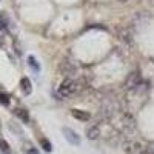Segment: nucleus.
I'll list each match as a JSON object with an SVG mask.
<instances>
[{"label":"nucleus","mask_w":154,"mask_h":154,"mask_svg":"<svg viewBox=\"0 0 154 154\" xmlns=\"http://www.w3.org/2000/svg\"><path fill=\"white\" fill-rule=\"evenodd\" d=\"M75 91H77V82H74L72 79H65L59 85V89H57L60 97H71Z\"/></svg>","instance_id":"obj_1"},{"label":"nucleus","mask_w":154,"mask_h":154,"mask_svg":"<svg viewBox=\"0 0 154 154\" xmlns=\"http://www.w3.org/2000/svg\"><path fill=\"white\" fill-rule=\"evenodd\" d=\"M139 83H140V74L137 71L130 72V74H128V77L125 79V88L126 89H134V88L139 86Z\"/></svg>","instance_id":"obj_2"},{"label":"nucleus","mask_w":154,"mask_h":154,"mask_svg":"<svg viewBox=\"0 0 154 154\" xmlns=\"http://www.w3.org/2000/svg\"><path fill=\"white\" fill-rule=\"evenodd\" d=\"M62 133H63L65 139L68 140L71 145H79V143H80V137H79V134H77L74 130H71V128H68V126L62 128Z\"/></svg>","instance_id":"obj_3"},{"label":"nucleus","mask_w":154,"mask_h":154,"mask_svg":"<svg viewBox=\"0 0 154 154\" xmlns=\"http://www.w3.org/2000/svg\"><path fill=\"white\" fill-rule=\"evenodd\" d=\"M59 69H60V72H62L63 75H72V74L75 72V65H74L72 62H69V60H63V62L60 63Z\"/></svg>","instance_id":"obj_4"},{"label":"nucleus","mask_w":154,"mask_h":154,"mask_svg":"<svg viewBox=\"0 0 154 154\" xmlns=\"http://www.w3.org/2000/svg\"><path fill=\"white\" fill-rule=\"evenodd\" d=\"M119 38L122 42H125V43H128V45H131V42H133V32H131V29L130 28H120L119 29Z\"/></svg>","instance_id":"obj_5"},{"label":"nucleus","mask_w":154,"mask_h":154,"mask_svg":"<svg viewBox=\"0 0 154 154\" xmlns=\"http://www.w3.org/2000/svg\"><path fill=\"white\" fill-rule=\"evenodd\" d=\"M20 89L25 96H29L32 93V83L28 77H22L20 79Z\"/></svg>","instance_id":"obj_6"},{"label":"nucleus","mask_w":154,"mask_h":154,"mask_svg":"<svg viewBox=\"0 0 154 154\" xmlns=\"http://www.w3.org/2000/svg\"><path fill=\"white\" fill-rule=\"evenodd\" d=\"M99 136H100L99 125H91L89 128H86V137L89 140H96V139H99Z\"/></svg>","instance_id":"obj_7"},{"label":"nucleus","mask_w":154,"mask_h":154,"mask_svg":"<svg viewBox=\"0 0 154 154\" xmlns=\"http://www.w3.org/2000/svg\"><path fill=\"white\" fill-rule=\"evenodd\" d=\"M71 114H72V117L77 119V120H82V122L89 120V114H88L86 111H82V109H72Z\"/></svg>","instance_id":"obj_8"},{"label":"nucleus","mask_w":154,"mask_h":154,"mask_svg":"<svg viewBox=\"0 0 154 154\" xmlns=\"http://www.w3.org/2000/svg\"><path fill=\"white\" fill-rule=\"evenodd\" d=\"M14 114L17 116V117L23 122V123H29V114L26 109H23V108H17L14 109Z\"/></svg>","instance_id":"obj_9"},{"label":"nucleus","mask_w":154,"mask_h":154,"mask_svg":"<svg viewBox=\"0 0 154 154\" xmlns=\"http://www.w3.org/2000/svg\"><path fill=\"white\" fill-rule=\"evenodd\" d=\"M28 65H29V68H31L34 72H38V71H40V65L37 63V60H35L34 56H29V57H28Z\"/></svg>","instance_id":"obj_10"},{"label":"nucleus","mask_w":154,"mask_h":154,"mask_svg":"<svg viewBox=\"0 0 154 154\" xmlns=\"http://www.w3.org/2000/svg\"><path fill=\"white\" fill-rule=\"evenodd\" d=\"M122 122H123V126H130V130H134V126H136V125H134V119L131 117L130 114H125Z\"/></svg>","instance_id":"obj_11"},{"label":"nucleus","mask_w":154,"mask_h":154,"mask_svg":"<svg viewBox=\"0 0 154 154\" xmlns=\"http://www.w3.org/2000/svg\"><path fill=\"white\" fill-rule=\"evenodd\" d=\"M0 149H2L5 154H11V149H9V145L8 142L3 139V137H0Z\"/></svg>","instance_id":"obj_12"},{"label":"nucleus","mask_w":154,"mask_h":154,"mask_svg":"<svg viewBox=\"0 0 154 154\" xmlns=\"http://www.w3.org/2000/svg\"><path fill=\"white\" fill-rule=\"evenodd\" d=\"M40 145L46 152H51V149H53V145H51V142L48 139H40Z\"/></svg>","instance_id":"obj_13"},{"label":"nucleus","mask_w":154,"mask_h":154,"mask_svg":"<svg viewBox=\"0 0 154 154\" xmlns=\"http://www.w3.org/2000/svg\"><path fill=\"white\" fill-rule=\"evenodd\" d=\"M0 103L2 105H9V99H8V96L6 94H3V93H0Z\"/></svg>","instance_id":"obj_14"},{"label":"nucleus","mask_w":154,"mask_h":154,"mask_svg":"<svg viewBox=\"0 0 154 154\" xmlns=\"http://www.w3.org/2000/svg\"><path fill=\"white\" fill-rule=\"evenodd\" d=\"M6 23H8L6 17H5V16H0V29H2V31L6 29Z\"/></svg>","instance_id":"obj_15"},{"label":"nucleus","mask_w":154,"mask_h":154,"mask_svg":"<svg viewBox=\"0 0 154 154\" xmlns=\"http://www.w3.org/2000/svg\"><path fill=\"white\" fill-rule=\"evenodd\" d=\"M143 152H145V154H154V145H149V146H146Z\"/></svg>","instance_id":"obj_16"},{"label":"nucleus","mask_w":154,"mask_h":154,"mask_svg":"<svg viewBox=\"0 0 154 154\" xmlns=\"http://www.w3.org/2000/svg\"><path fill=\"white\" fill-rule=\"evenodd\" d=\"M26 154H40V152H38L37 148H29V149L26 151Z\"/></svg>","instance_id":"obj_17"},{"label":"nucleus","mask_w":154,"mask_h":154,"mask_svg":"<svg viewBox=\"0 0 154 154\" xmlns=\"http://www.w3.org/2000/svg\"><path fill=\"white\" fill-rule=\"evenodd\" d=\"M120 2H128V0H120Z\"/></svg>","instance_id":"obj_18"},{"label":"nucleus","mask_w":154,"mask_h":154,"mask_svg":"<svg viewBox=\"0 0 154 154\" xmlns=\"http://www.w3.org/2000/svg\"><path fill=\"white\" fill-rule=\"evenodd\" d=\"M149 2H151V3H154V0H149Z\"/></svg>","instance_id":"obj_19"}]
</instances>
